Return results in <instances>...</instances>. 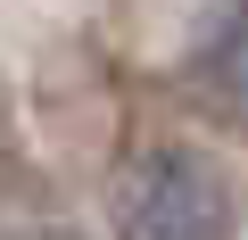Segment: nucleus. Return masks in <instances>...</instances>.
I'll return each mask as SVG.
<instances>
[{
	"mask_svg": "<svg viewBox=\"0 0 248 240\" xmlns=\"http://www.w3.org/2000/svg\"><path fill=\"white\" fill-rule=\"evenodd\" d=\"M116 240H232V182L207 149L157 141L116 166Z\"/></svg>",
	"mask_w": 248,
	"mask_h": 240,
	"instance_id": "1",
	"label": "nucleus"
},
{
	"mask_svg": "<svg viewBox=\"0 0 248 240\" xmlns=\"http://www.w3.org/2000/svg\"><path fill=\"white\" fill-rule=\"evenodd\" d=\"M207 83H215L232 108H248V9H240V25L215 42V58H207Z\"/></svg>",
	"mask_w": 248,
	"mask_h": 240,
	"instance_id": "2",
	"label": "nucleus"
},
{
	"mask_svg": "<svg viewBox=\"0 0 248 240\" xmlns=\"http://www.w3.org/2000/svg\"><path fill=\"white\" fill-rule=\"evenodd\" d=\"M9 240H83V232H58V224H33V232H9Z\"/></svg>",
	"mask_w": 248,
	"mask_h": 240,
	"instance_id": "3",
	"label": "nucleus"
}]
</instances>
